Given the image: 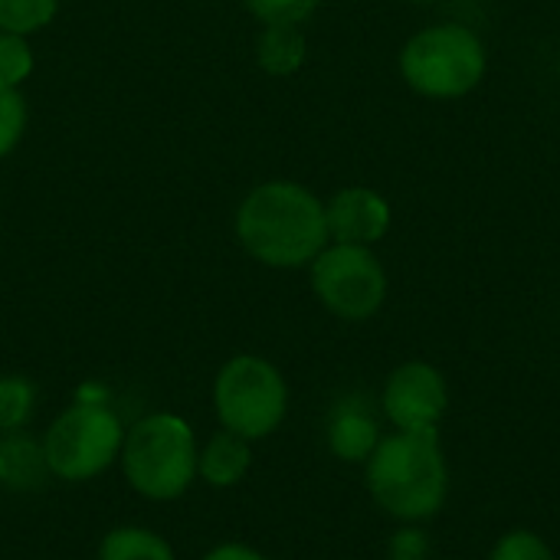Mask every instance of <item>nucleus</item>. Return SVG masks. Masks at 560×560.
<instances>
[{
	"instance_id": "nucleus-23",
	"label": "nucleus",
	"mask_w": 560,
	"mask_h": 560,
	"mask_svg": "<svg viewBox=\"0 0 560 560\" xmlns=\"http://www.w3.org/2000/svg\"><path fill=\"white\" fill-rule=\"evenodd\" d=\"M413 3H430V0H413Z\"/></svg>"
},
{
	"instance_id": "nucleus-5",
	"label": "nucleus",
	"mask_w": 560,
	"mask_h": 560,
	"mask_svg": "<svg viewBox=\"0 0 560 560\" xmlns=\"http://www.w3.org/2000/svg\"><path fill=\"white\" fill-rule=\"evenodd\" d=\"M213 407L226 433H236L246 443L266 440L285 420L289 387L276 364L256 354H240L217 374Z\"/></svg>"
},
{
	"instance_id": "nucleus-22",
	"label": "nucleus",
	"mask_w": 560,
	"mask_h": 560,
	"mask_svg": "<svg viewBox=\"0 0 560 560\" xmlns=\"http://www.w3.org/2000/svg\"><path fill=\"white\" fill-rule=\"evenodd\" d=\"M203 560H269V558H262L259 551H253V548H246V545H220V548H213V551H210Z\"/></svg>"
},
{
	"instance_id": "nucleus-1",
	"label": "nucleus",
	"mask_w": 560,
	"mask_h": 560,
	"mask_svg": "<svg viewBox=\"0 0 560 560\" xmlns=\"http://www.w3.org/2000/svg\"><path fill=\"white\" fill-rule=\"evenodd\" d=\"M364 482L381 512L404 525L430 522L450 495V466L436 430L381 436L364 463Z\"/></svg>"
},
{
	"instance_id": "nucleus-8",
	"label": "nucleus",
	"mask_w": 560,
	"mask_h": 560,
	"mask_svg": "<svg viewBox=\"0 0 560 560\" xmlns=\"http://www.w3.org/2000/svg\"><path fill=\"white\" fill-rule=\"evenodd\" d=\"M381 407L394 430L404 433L436 430L450 407L446 377L427 361H407L387 377Z\"/></svg>"
},
{
	"instance_id": "nucleus-10",
	"label": "nucleus",
	"mask_w": 560,
	"mask_h": 560,
	"mask_svg": "<svg viewBox=\"0 0 560 560\" xmlns=\"http://www.w3.org/2000/svg\"><path fill=\"white\" fill-rule=\"evenodd\" d=\"M381 443V427L374 413L361 404H338L328 420V450L341 463H368Z\"/></svg>"
},
{
	"instance_id": "nucleus-12",
	"label": "nucleus",
	"mask_w": 560,
	"mask_h": 560,
	"mask_svg": "<svg viewBox=\"0 0 560 560\" xmlns=\"http://www.w3.org/2000/svg\"><path fill=\"white\" fill-rule=\"evenodd\" d=\"M249 463H253L249 443L226 430L210 436L207 446L197 450V476L213 489H233L236 482H243Z\"/></svg>"
},
{
	"instance_id": "nucleus-13",
	"label": "nucleus",
	"mask_w": 560,
	"mask_h": 560,
	"mask_svg": "<svg viewBox=\"0 0 560 560\" xmlns=\"http://www.w3.org/2000/svg\"><path fill=\"white\" fill-rule=\"evenodd\" d=\"M305 59V36L299 23H272L259 36V66L272 75H289Z\"/></svg>"
},
{
	"instance_id": "nucleus-20",
	"label": "nucleus",
	"mask_w": 560,
	"mask_h": 560,
	"mask_svg": "<svg viewBox=\"0 0 560 560\" xmlns=\"http://www.w3.org/2000/svg\"><path fill=\"white\" fill-rule=\"evenodd\" d=\"M246 7L266 26H272V23H302L305 16H312L318 0H246Z\"/></svg>"
},
{
	"instance_id": "nucleus-18",
	"label": "nucleus",
	"mask_w": 560,
	"mask_h": 560,
	"mask_svg": "<svg viewBox=\"0 0 560 560\" xmlns=\"http://www.w3.org/2000/svg\"><path fill=\"white\" fill-rule=\"evenodd\" d=\"M33 69V56L23 36L0 30V85L16 89Z\"/></svg>"
},
{
	"instance_id": "nucleus-21",
	"label": "nucleus",
	"mask_w": 560,
	"mask_h": 560,
	"mask_svg": "<svg viewBox=\"0 0 560 560\" xmlns=\"http://www.w3.org/2000/svg\"><path fill=\"white\" fill-rule=\"evenodd\" d=\"M394 558H404V560H427V551H430V541H427V535L420 532V528H413V525H407L404 532H397L394 535Z\"/></svg>"
},
{
	"instance_id": "nucleus-15",
	"label": "nucleus",
	"mask_w": 560,
	"mask_h": 560,
	"mask_svg": "<svg viewBox=\"0 0 560 560\" xmlns=\"http://www.w3.org/2000/svg\"><path fill=\"white\" fill-rule=\"evenodd\" d=\"M36 404V390L26 377H0V433L26 427Z\"/></svg>"
},
{
	"instance_id": "nucleus-2",
	"label": "nucleus",
	"mask_w": 560,
	"mask_h": 560,
	"mask_svg": "<svg viewBox=\"0 0 560 560\" xmlns=\"http://www.w3.org/2000/svg\"><path fill=\"white\" fill-rule=\"evenodd\" d=\"M236 236L259 262L295 269L328 246L325 207L302 184L272 180L243 200L236 213Z\"/></svg>"
},
{
	"instance_id": "nucleus-14",
	"label": "nucleus",
	"mask_w": 560,
	"mask_h": 560,
	"mask_svg": "<svg viewBox=\"0 0 560 560\" xmlns=\"http://www.w3.org/2000/svg\"><path fill=\"white\" fill-rule=\"evenodd\" d=\"M98 560H174V551L158 532L115 528L102 538Z\"/></svg>"
},
{
	"instance_id": "nucleus-3",
	"label": "nucleus",
	"mask_w": 560,
	"mask_h": 560,
	"mask_svg": "<svg viewBox=\"0 0 560 560\" xmlns=\"http://www.w3.org/2000/svg\"><path fill=\"white\" fill-rule=\"evenodd\" d=\"M118 463L138 495L151 502L180 499L197 479L194 430L174 413H151L125 430Z\"/></svg>"
},
{
	"instance_id": "nucleus-11",
	"label": "nucleus",
	"mask_w": 560,
	"mask_h": 560,
	"mask_svg": "<svg viewBox=\"0 0 560 560\" xmlns=\"http://www.w3.org/2000/svg\"><path fill=\"white\" fill-rule=\"evenodd\" d=\"M49 466L43 453V440H30L26 433H3L0 436V486L10 492H36L46 482Z\"/></svg>"
},
{
	"instance_id": "nucleus-6",
	"label": "nucleus",
	"mask_w": 560,
	"mask_h": 560,
	"mask_svg": "<svg viewBox=\"0 0 560 560\" xmlns=\"http://www.w3.org/2000/svg\"><path fill=\"white\" fill-rule=\"evenodd\" d=\"M125 443V427L118 413L105 404H72L66 407L43 436L46 466L62 482H89L118 463Z\"/></svg>"
},
{
	"instance_id": "nucleus-16",
	"label": "nucleus",
	"mask_w": 560,
	"mask_h": 560,
	"mask_svg": "<svg viewBox=\"0 0 560 560\" xmlns=\"http://www.w3.org/2000/svg\"><path fill=\"white\" fill-rule=\"evenodd\" d=\"M59 0H0V30L26 36L46 26L56 13Z\"/></svg>"
},
{
	"instance_id": "nucleus-9",
	"label": "nucleus",
	"mask_w": 560,
	"mask_h": 560,
	"mask_svg": "<svg viewBox=\"0 0 560 560\" xmlns=\"http://www.w3.org/2000/svg\"><path fill=\"white\" fill-rule=\"evenodd\" d=\"M325 220H328V236L335 243L371 246L387 233L390 207L381 194L368 187H348L335 194V200L325 207Z\"/></svg>"
},
{
	"instance_id": "nucleus-19",
	"label": "nucleus",
	"mask_w": 560,
	"mask_h": 560,
	"mask_svg": "<svg viewBox=\"0 0 560 560\" xmlns=\"http://www.w3.org/2000/svg\"><path fill=\"white\" fill-rule=\"evenodd\" d=\"M23 125H26V105H23L20 92L0 85V158L7 151H13V144L23 135Z\"/></svg>"
},
{
	"instance_id": "nucleus-17",
	"label": "nucleus",
	"mask_w": 560,
	"mask_h": 560,
	"mask_svg": "<svg viewBox=\"0 0 560 560\" xmlns=\"http://www.w3.org/2000/svg\"><path fill=\"white\" fill-rule=\"evenodd\" d=\"M489 560H558L555 551L548 548V541L538 532L528 528H515L509 535H502L492 548Z\"/></svg>"
},
{
	"instance_id": "nucleus-4",
	"label": "nucleus",
	"mask_w": 560,
	"mask_h": 560,
	"mask_svg": "<svg viewBox=\"0 0 560 560\" xmlns=\"http://www.w3.org/2000/svg\"><path fill=\"white\" fill-rule=\"evenodd\" d=\"M400 72L410 89L430 98H456L479 85L486 75L482 39L459 23L420 30L400 52Z\"/></svg>"
},
{
	"instance_id": "nucleus-24",
	"label": "nucleus",
	"mask_w": 560,
	"mask_h": 560,
	"mask_svg": "<svg viewBox=\"0 0 560 560\" xmlns=\"http://www.w3.org/2000/svg\"><path fill=\"white\" fill-rule=\"evenodd\" d=\"M390 560H404V558H390Z\"/></svg>"
},
{
	"instance_id": "nucleus-7",
	"label": "nucleus",
	"mask_w": 560,
	"mask_h": 560,
	"mask_svg": "<svg viewBox=\"0 0 560 560\" xmlns=\"http://www.w3.org/2000/svg\"><path fill=\"white\" fill-rule=\"evenodd\" d=\"M312 289L331 315L364 322L387 299V272L368 246L335 243L312 259Z\"/></svg>"
}]
</instances>
